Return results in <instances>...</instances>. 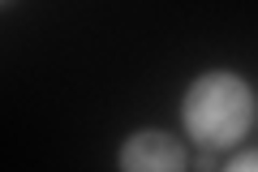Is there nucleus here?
Here are the masks:
<instances>
[{
	"mask_svg": "<svg viewBox=\"0 0 258 172\" xmlns=\"http://www.w3.org/2000/svg\"><path fill=\"white\" fill-rule=\"evenodd\" d=\"M220 172H258V151H241V155H232V159L224 163Z\"/></svg>",
	"mask_w": 258,
	"mask_h": 172,
	"instance_id": "7ed1b4c3",
	"label": "nucleus"
},
{
	"mask_svg": "<svg viewBox=\"0 0 258 172\" xmlns=\"http://www.w3.org/2000/svg\"><path fill=\"white\" fill-rule=\"evenodd\" d=\"M116 168L120 172H185L189 151L168 129H134L116 151Z\"/></svg>",
	"mask_w": 258,
	"mask_h": 172,
	"instance_id": "f03ea898",
	"label": "nucleus"
},
{
	"mask_svg": "<svg viewBox=\"0 0 258 172\" xmlns=\"http://www.w3.org/2000/svg\"><path fill=\"white\" fill-rule=\"evenodd\" d=\"M194 172H220V151H198L194 155Z\"/></svg>",
	"mask_w": 258,
	"mask_h": 172,
	"instance_id": "20e7f679",
	"label": "nucleus"
},
{
	"mask_svg": "<svg viewBox=\"0 0 258 172\" xmlns=\"http://www.w3.org/2000/svg\"><path fill=\"white\" fill-rule=\"evenodd\" d=\"M258 117V103L249 82L228 69H211L185 86L181 99V125L198 151H228L249 134Z\"/></svg>",
	"mask_w": 258,
	"mask_h": 172,
	"instance_id": "f257e3e1",
	"label": "nucleus"
}]
</instances>
